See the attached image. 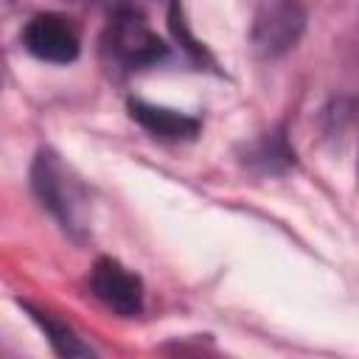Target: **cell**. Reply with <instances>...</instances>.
I'll return each instance as SVG.
<instances>
[{
    "label": "cell",
    "mask_w": 359,
    "mask_h": 359,
    "mask_svg": "<svg viewBox=\"0 0 359 359\" xmlns=\"http://www.w3.org/2000/svg\"><path fill=\"white\" fill-rule=\"evenodd\" d=\"M303 28V14L294 0H264L258 17H255V45L264 53H280L297 42V34Z\"/></svg>",
    "instance_id": "obj_4"
},
{
    "label": "cell",
    "mask_w": 359,
    "mask_h": 359,
    "mask_svg": "<svg viewBox=\"0 0 359 359\" xmlns=\"http://www.w3.org/2000/svg\"><path fill=\"white\" fill-rule=\"evenodd\" d=\"M31 317L42 325V331H45V337L50 339V345H53L56 353H62V356H67V359H73V356H93V351H90L67 325H62V323L53 320L50 314L31 309Z\"/></svg>",
    "instance_id": "obj_7"
},
{
    "label": "cell",
    "mask_w": 359,
    "mask_h": 359,
    "mask_svg": "<svg viewBox=\"0 0 359 359\" xmlns=\"http://www.w3.org/2000/svg\"><path fill=\"white\" fill-rule=\"evenodd\" d=\"M93 294L115 314L135 317L143 309V283L115 258H98L90 272Z\"/></svg>",
    "instance_id": "obj_1"
},
{
    "label": "cell",
    "mask_w": 359,
    "mask_h": 359,
    "mask_svg": "<svg viewBox=\"0 0 359 359\" xmlns=\"http://www.w3.org/2000/svg\"><path fill=\"white\" fill-rule=\"evenodd\" d=\"M109 42H112L109 45L112 53L132 67H143V65H151L165 56L163 39L132 11L115 17V22L109 28Z\"/></svg>",
    "instance_id": "obj_3"
},
{
    "label": "cell",
    "mask_w": 359,
    "mask_h": 359,
    "mask_svg": "<svg viewBox=\"0 0 359 359\" xmlns=\"http://www.w3.org/2000/svg\"><path fill=\"white\" fill-rule=\"evenodd\" d=\"M34 188L42 199V205H48L62 222L65 227L76 222V213H73V188L70 182L65 180V171L59 165V160L53 154H39L36 163H34Z\"/></svg>",
    "instance_id": "obj_5"
},
{
    "label": "cell",
    "mask_w": 359,
    "mask_h": 359,
    "mask_svg": "<svg viewBox=\"0 0 359 359\" xmlns=\"http://www.w3.org/2000/svg\"><path fill=\"white\" fill-rule=\"evenodd\" d=\"M129 112L149 135H154L160 140H191L199 132V121L185 112H177V109L154 107L146 101H132Z\"/></svg>",
    "instance_id": "obj_6"
},
{
    "label": "cell",
    "mask_w": 359,
    "mask_h": 359,
    "mask_svg": "<svg viewBox=\"0 0 359 359\" xmlns=\"http://www.w3.org/2000/svg\"><path fill=\"white\" fill-rule=\"evenodd\" d=\"M22 45L31 56L50 65H67L79 56V34L70 25V20L59 14L31 17L22 28Z\"/></svg>",
    "instance_id": "obj_2"
}]
</instances>
